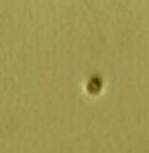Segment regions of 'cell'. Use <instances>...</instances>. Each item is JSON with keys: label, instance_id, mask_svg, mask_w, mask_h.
<instances>
[]
</instances>
